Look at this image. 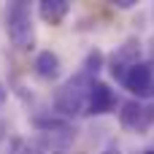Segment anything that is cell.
Returning <instances> with one entry per match:
<instances>
[{"label": "cell", "mask_w": 154, "mask_h": 154, "mask_svg": "<svg viewBox=\"0 0 154 154\" xmlns=\"http://www.w3.org/2000/svg\"><path fill=\"white\" fill-rule=\"evenodd\" d=\"M95 79H89L84 70H79L76 76H70L54 95V111L62 116H79L87 108V95H89V84Z\"/></svg>", "instance_id": "obj_1"}, {"label": "cell", "mask_w": 154, "mask_h": 154, "mask_svg": "<svg viewBox=\"0 0 154 154\" xmlns=\"http://www.w3.org/2000/svg\"><path fill=\"white\" fill-rule=\"evenodd\" d=\"M5 30H8V38L14 43V49H30L32 41H35V32H32V14H30V5L27 3H8L5 8Z\"/></svg>", "instance_id": "obj_2"}, {"label": "cell", "mask_w": 154, "mask_h": 154, "mask_svg": "<svg viewBox=\"0 0 154 154\" xmlns=\"http://www.w3.org/2000/svg\"><path fill=\"white\" fill-rule=\"evenodd\" d=\"M122 84L130 95H135V100L138 97H152L154 95V65L152 62H138V65L127 68Z\"/></svg>", "instance_id": "obj_3"}, {"label": "cell", "mask_w": 154, "mask_h": 154, "mask_svg": "<svg viewBox=\"0 0 154 154\" xmlns=\"http://www.w3.org/2000/svg\"><path fill=\"white\" fill-rule=\"evenodd\" d=\"M116 108V92L106 84V81H92L89 84V95H87V108H84V114H89V116H103V114H108V111H114Z\"/></svg>", "instance_id": "obj_4"}, {"label": "cell", "mask_w": 154, "mask_h": 154, "mask_svg": "<svg viewBox=\"0 0 154 154\" xmlns=\"http://www.w3.org/2000/svg\"><path fill=\"white\" fill-rule=\"evenodd\" d=\"M68 14H70V3L68 0H43V3H38V16L46 24H51V27L62 24V19Z\"/></svg>", "instance_id": "obj_5"}, {"label": "cell", "mask_w": 154, "mask_h": 154, "mask_svg": "<svg viewBox=\"0 0 154 154\" xmlns=\"http://www.w3.org/2000/svg\"><path fill=\"white\" fill-rule=\"evenodd\" d=\"M32 68H35V73H38L41 79H49V81H51V79H57V76H60L62 62H60V54H57V51L43 49V51H38V54H35Z\"/></svg>", "instance_id": "obj_6"}, {"label": "cell", "mask_w": 154, "mask_h": 154, "mask_svg": "<svg viewBox=\"0 0 154 154\" xmlns=\"http://www.w3.org/2000/svg\"><path fill=\"white\" fill-rule=\"evenodd\" d=\"M141 119H143V103L141 100H125L119 106V125L125 130H141Z\"/></svg>", "instance_id": "obj_7"}, {"label": "cell", "mask_w": 154, "mask_h": 154, "mask_svg": "<svg viewBox=\"0 0 154 154\" xmlns=\"http://www.w3.org/2000/svg\"><path fill=\"white\" fill-rule=\"evenodd\" d=\"M114 62H119V65H125V68H133V65H138L141 62V41L138 38H127L116 51H114V57H111Z\"/></svg>", "instance_id": "obj_8"}, {"label": "cell", "mask_w": 154, "mask_h": 154, "mask_svg": "<svg viewBox=\"0 0 154 154\" xmlns=\"http://www.w3.org/2000/svg\"><path fill=\"white\" fill-rule=\"evenodd\" d=\"M106 68V54L100 51V49H92L87 57H84V65H81V70L92 79V76H97V70H103Z\"/></svg>", "instance_id": "obj_9"}, {"label": "cell", "mask_w": 154, "mask_h": 154, "mask_svg": "<svg viewBox=\"0 0 154 154\" xmlns=\"http://www.w3.org/2000/svg\"><path fill=\"white\" fill-rule=\"evenodd\" d=\"M8 154H32V143L27 138H14L8 146Z\"/></svg>", "instance_id": "obj_10"}, {"label": "cell", "mask_w": 154, "mask_h": 154, "mask_svg": "<svg viewBox=\"0 0 154 154\" xmlns=\"http://www.w3.org/2000/svg\"><path fill=\"white\" fill-rule=\"evenodd\" d=\"M154 125V106H143V119H141V130Z\"/></svg>", "instance_id": "obj_11"}, {"label": "cell", "mask_w": 154, "mask_h": 154, "mask_svg": "<svg viewBox=\"0 0 154 154\" xmlns=\"http://www.w3.org/2000/svg\"><path fill=\"white\" fill-rule=\"evenodd\" d=\"M116 5H119V8H133V5H135V0H119Z\"/></svg>", "instance_id": "obj_12"}, {"label": "cell", "mask_w": 154, "mask_h": 154, "mask_svg": "<svg viewBox=\"0 0 154 154\" xmlns=\"http://www.w3.org/2000/svg\"><path fill=\"white\" fill-rule=\"evenodd\" d=\"M100 154H119V146H108V149H103Z\"/></svg>", "instance_id": "obj_13"}, {"label": "cell", "mask_w": 154, "mask_h": 154, "mask_svg": "<svg viewBox=\"0 0 154 154\" xmlns=\"http://www.w3.org/2000/svg\"><path fill=\"white\" fill-rule=\"evenodd\" d=\"M3 100H5V89L0 87V103H3Z\"/></svg>", "instance_id": "obj_14"}, {"label": "cell", "mask_w": 154, "mask_h": 154, "mask_svg": "<svg viewBox=\"0 0 154 154\" xmlns=\"http://www.w3.org/2000/svg\"><path fill=\"white\" fill-rule=\"evenodd\" d=\"M143 154H154V152H143Z\"/></svg>", "instance_id": "obj_15"}]
</instances>
